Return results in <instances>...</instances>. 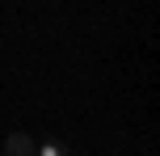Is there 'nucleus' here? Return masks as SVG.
<instances>
[{
	"mask_svg": "<svg viewBox=\"0 0 160 156\" xmlns=\"http://www.w3.org/2000/svg\"><path fill=\"white\" fill-rule=\"evenodd\" d=\"M4 156H34V139L25 131H13L8 143H4Z\"/></svg>",
	"mask_w": 160,
	"mask_h": 156,
	"instance_id": "nucleus-1",
	"label": "nucleus"
},
{
	"mask_svg": "<svg viewBox=\"0 0 160 156\" xmlns=\"http://www.w3.org/2000/svg\"><path fill=\"white\" fill-rule=\"evenodd\" d=\"M38 156H68V148L55 139V135H47V139L38 143Z\"/></svg>",
	"mask_w": 160,
	"mask_h": 156,
	"instance_id": "nucleus-2",
	"label": "nucleus"
}]
</instances>
